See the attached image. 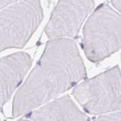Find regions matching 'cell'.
<instances>
[{
	"label": "cell",
	"mask_w": 121,
	"mask_h": 121,
	"mask_svg": "<svg viewBox=\"0 0 121 121\" xmlns=\"http://www.w3.org/2000/svg\"><path fill=\"white\" fill-rule=\"evenodd\" d=\"M43 17L40 0H23L0 11V52L22 48Z\"/></svg>",
	"instance_id": "4"
},
{
	"label": "cell",
	"mask_w": 121,
	"mask_h": 121,
	"mask_svg": "<svg viewBox=\"0 0 121 121\" xmlns=\"http://www.w3.org/2000/svg\"><path fill=\"white\" fill-rule=\"evenodd\" d=\"M73 95L85 111L94 115L121 111V71L118 66L87 80Z\"/></svg>",
	"instance_id": "3"
},
{
	"label": "cell",
	"mask_w": 121,
	"mask_h": 121,
	"mask_svg": "<svg viewBox=\"0 0 121 121\" xmlns=\"http://www.w3.org/2000/svg\"><path fill=\"white\" fill-rule=\"evenodd\" d=\"M82 45L94 63L121 49V14L106 4L99 6L85 25Z\"/></svg>",
	"instance_id": "2"
},
{
	"label": "cell",
	"mask_w": 121,
	"mask_h": 121,
	"mask_svg": "<svg viewBox=\"0 0 121 121\" xmlns=\"http://www.w3.org/2000/svg\"><path fill=\"white\" fill-rule=\"evenodd\" d=\"M94 7V0H59L46 27L49 39L76 38Z\"/></svg>",
	"instance_id": "5"
},
{
	"label": "cell",
	"mask_w": 121,
	"mask_h": 121,
	"mask_svg": "<svg viewBox=\"0 0 121 121\" xmlns=\"http://www.w3.org/2000/svg\"><path fill=\"white\" fill-rule=\"evenodd\" d=\"M22 1L23 0H0V10H3Z\"/></svg>",
	"instance_id": "9"
},
{
	"label": "cell",
	"mask_w": 121,
	"mask_h": 121,
	"mask_svg": "<svg viewBox=\"0 0 121 121\" xmlns=\"http://www.w3.org/2000/svg\"><path fill=\"white\" fill-rule=\"evenodd\" d=\"M111 4L121 13V0H111Z\"/></svg>",
	"instance_id": "10"
},
{
	"label": "cell",
	"mask_w": 121,
	"mask_h": 121,
	"mask_svg": "<svg viewBox=\"0 0 121 121\" xmlns=\"http://www.w3.org/2000/svg\"><path fill=\"white\" fill-rule=\"evenodd\" d=\"M18 121H90V118L65 95L29 112Z\"/></svg>",
	"instance_id": "7"
},
{
	"label": "cell",
	"mask_w": 121,
	"mask_h": 121,
	"mask_svg": "<svg viewBox=\"0 0 121 121\" xmlns=\"http://www.w3.org/2000/svg\"><path fill=\"white\" fill-rule=\"evenodd\" d=\"M86 77L76 42L70 39L49 40L35 67L15 95L12 115L27 114Z\"/></svg>",
	"instance_id": "1"
},
{
	"label": "cell",
	"mask_w": 121,
	"mask_h": 121,
	"mask_svg": "<svg viewBox=\"0 0 121 121\" xmlns=\"http://www.w3.org/2000/svg\"><path fill=\"white\" fill-rule=\"evenodd\" d=\"M32 62L30 56L24 52L0 59V110L20 85Z\"/></svg>",
	"instance_id": "6"
},
{
	"label": "cell",
	"mask_w": 121,
	"mask_h": 121,
	"mask_svg": "<svg viewBox=\"0 0 121 121\" xmlns=\"http://www.w3.org/2000/svg\"><path fill=\"white\" fill-rule=\"evenodd\" d=\"M94 121H121V111L102 115Z\"/></svg>",
	"instance_id": "8"
}]
</instances>
